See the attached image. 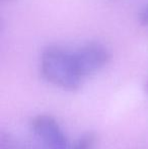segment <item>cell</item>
<instances>
[{"label": "cell", "mask_w": 148, "mask_h": 149, "mask_svg": "<svg viewBox=\"0 0 148 149\" xmlns=\"http://www.w3.org/2000/svg\"><path fill=\"white\" fill-rule=\"evenodd\" d=\"M31 128L36 137L48 149H68V139L53 117L40 115L32 120Z\"/></svg>", "instance_id": "3957f363"}, {"label": "cell", "mask_w": 148, "mask_h": 149, "mask_svg": "<svg viewBox=\"0 0 148 149\" xmlns=\"http://www.w3.org/2000/svg\"><path fill=\"white\" fill-rule=\"evenodd\" d=\"M97 137L92 132L84 133L75 141L71 149H94Z\"/></svg>", "instance_id": "5b68a950"}, {"label": "cell", "mask_w": 148, "mask_h": 149, "mask_svg": "<svg viewBox=\"0 0 148 149\" xmlns=\"http://www.w3.org/2000/svg\"><path fill=\"white\" fill-rule=\"evenodd\" d=\"M40 68L43 77L62 89L75 90L83 78L79 74L73 51L57 45L48 46L42 52Z\"/></svg>", "instance_id": "6da1fadb"}, {"label": "cell", "mask_w": 148, "mask_h": 149, "mask_svg": "<svg viewBox=\"0 0 148 149\" xmlns=\"http://www.w3.org/2000/svg\"><path fill=\"white\" fill-rule=\"evenodd\" d=\"M138 19L141 24H143V26H148V4L145 5L144 7L141 9V11L139 12Z\"/></svg>", "instance_id": "8992f818"}, {"label": "cell", "mask_w": 148, "mask_h": 149, "mask_svg": "<svg viewBox=\"0 0 148 149\" xmlns=\"http://www.w3.org/2000/svg\"><path fill=\"white\" fill-rule=\"evenodd\" d=\"M0 149H48L46 147H37L28 144L19 140L18 138L14 137L9 133H5L2 131L0 134Z\"/></svg>", "instance_id": "277c9868"}, {"label": "cell", "mask_w": 148, "mask_h": 149, "mask_svg": "<svg viewBox=\"0 0 148 149\" xmlns=\"http://www.w3.org/2000/svg\"><path fill=\"white\" fill-rule=\"evenodd\" d=\"M145 89H146V91L148 92V82L146 83V85H145Z\"/></svg>", "instance_id": "52a82bcc"}, {"label": "cell", "mask_w": 148, "mask_h": 149, "mask_svg": "<svg viewBox=\"0 0 148 149\" xmlns=\"http://www.w3.org/2000/svg\"><path fill=\"white\" fill-rule=\"evenodd\" d=\"M79 74L82 78L103 69L111 59V53L105 45L97 42L84 44L73 51Z\"/></svg>", "instance_id": "7a4b0ae2"}]
</instances>
